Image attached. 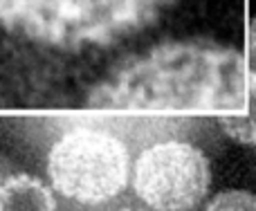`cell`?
<instances>
[{
	"label": "cell",
	"instance_id": "obj_1",
	"mask_svg": "<svg viewBox=\"0 0 256 211\" xmlns=\"http://www.w3.org/2000/svg\"><path fill=\"white\" fill-rule=\"evenodd\" d=\"M248 79L240 52L204 38L168 40L130 63L120 102L155 112H243Z\"/></svg>",
	"mask_w": 256,
	"mask_h": 211
},
{
	"label": "cell",
	"instance_id": "obj_2",
	"mask_svg": "<svg viewBox=\"0 0 256 211\" xmlns=\"http://www.w3.org/2000/svg\"><path fill=\"white\" fill-rule=\"evenodd\" d=\"M178 0H0L12 30L61 48L112 45L148 30Z\"/></svg>",
	"mask_w": 256,
	"mask_h": 211
},
{
	"label": "cell",
	"instance_id": "obj_3",
	"mask_svg": "<svg viewBox=\"0 0 256 211\" xmlns=\"http://www.w3.org/2000/svg\"><path fill=\"white\" fill-rule=\"evenodd\" d=\"M48 176L66 198L81 204L106 202L128 182V150L106 130L74 128L52 146Z\"/></svg>",
	"mask_w": 256,
	"mask_h": 211
},
{
	"label": "cell",
	"instance_id": "obj_4",
	"mask_svg": "<svg viewBox=\"0 0 256 211\" xmlns=\"http://www.w3.org/2000/svg\"><path fill=\"white\" fill-rule=\"evenodd\" d=\"M212 168L207 155L186 142H160L142 150L132 171L137 198L155 211H191L207 196Z\"/></svg>",
	"mask_w": 256,
	"mask_h": 211
},
{
	"label": "cell",
	"instance_id": "obj_5",
	"mask_svg": "<svg viewBox=\"0 0 256 211\" xmlns=\"http://www.w3.org/2000/svg\"><path fill=\"white\" fill-rule=\"evenodd\" d=\"M54 196L40 180L12 176L0 184V211H54Z\"/></svg>",
	"mask_w": 256,
	"mask_h": 211
},
{
	"label": "cell",
	"instance_id": "obj_6",
	"mask_svg": "<svg viewBox=\"0 0 256 211\" xmlns=\"http://www.w3.org/2000/svg\"><path fill=\"white\" fill-rule=\"evenodd\" d=\"M248 112L238 114H222L218 117L220 128L240 144L256 146V72L248 74V92H245Z\"/></svg>",
	"mask_w": 256,
	"mask_h": 211
},
{
	"label": "cell",
	"instance_id": "obj_7",
	"mask_svg": "<svg viewBox=\"0 0 256 211\" xmlns=\"http://www.w3.org/2000/svg\"><path fill=\"white\" fill-rule=\"evenodd\" d=\"M202 211H256V194L238 189L222 191Z\"/></svg>",
	"mask_w": 256,
	"mask_h": 211
},
{
	"label": "cell",
	"instance_id": "obj_8",
	"mask_svg": "<svg viewBox=\"0 0 256 211\" xmlns=\"http://www.w3.org/2000/svg\"><path fill=\"white\" fill-rule=\"evenodd\" d=\"M250 48H252V54L256 58V16L252 18V25H250Z\"/></svg>",
	"mask_w": 256,
	"mask_h": 211
},
{
	"label": "cell",
	"instance_id": "obj_9",
	"mask_svg": "<svg viewBox=\"0 0 256 211\" xmlns=\"http://www.w3.org/2000/svg\"><path fill=\"white\" fill-rule=\"evenodd\" d=\"M122 211H140V209H122Z\"/></svg>",
	"mask_w": 256,
	"mask_h": 211
}]
</instances>
